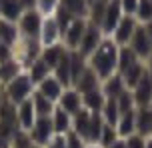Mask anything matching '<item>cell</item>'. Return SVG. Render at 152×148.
Returning <instances> with one entry per match:
<instances>
[{"label": "cell", "instance_id": "4", "mask_svg": "<svg viewBox=\"0 0 152 148\" xmlns=\"http://www.w3.org/2000/svg\"><path fill=\"white\" fill-rule=\"evenodd\" d=\"M88 26V18L86 16H76L74 20L70 22V26L62 32V40H64V46L68 50H78L80 46V40H82L84 32Z\"/></svg>", "mask_w": 152, "mask_h": 148}, {"label": "cell", "instance_id": "44", "mask_svg": "<svg viewBox=\"0 0 152 148\" xmlns=\"http://www.w3.org/2000/svg\"><path fill=\"white\" fill-rule=\"evenodd\" d=\"M146 148H152V136H148V138H146Z\"/></svg>", "mask_w": 152, "mask_h": 148}, {"label": "cell", "instance_id": "41", "mask_svg": "<svg viewBox=\"0 0 152 148\" xmlns=\"http://www.w3.org/2000/svg\"><path fill=\"white\" fill-rule=\"evenodd\" d=\"M106 148H126V138H122V136H118L114 142H110Z\"/></svg>", "mask_w": 152, "mask_h": 148}, {"label": "cell", "instance_id": "23", "mask_svg": "<svg viewBox=\"0 0 152 148\" xmlns=\"http://www.w3.org/2000/svg\"><path fill=\"white\" fill-rule=\"evenodd\" d=\"M104 102H106V96H104V92L100 88L82 94V106L88 108L90 112H100L102 106H104Z\"/></svg>", "mask_w": 152, "mask_h": 148}, {"label": "cell", "instance_id": "32", "mask_svg": "<svg viewBox=\"0 0 152 148\" xmlns=\"http://www.w3.org/2000/svg\"><path fill=\"white\" fill-rule=\"evenodd\" d=\"M118 138V130H116V126H110L104 122V126H102V132H100V138H98V144L100 148H106L110 142H114Z\"/></svg>", "mask_w": 152, "mask_h": 148}, {"label": "cell", "instance_id": "20", "mask_svg": "<svg viewBox=\"0 0 152 148\" xmlns=\"http://www.w3.org/2000/svg\"><path fill=\"white\" fill-rule=\"evenodd\" d=\"M136 132L142 134L144 138L152 136V114H150V106L136 108Z\"/></svg>", "mask_w": 152, "mask_h": 148}, {"label": "cell", "instance_id": "18", "mask_svg": "<svg viewBox=\"0 0 152 148\" xmlns=\"http://www.w3.org/2000/svg\"><path fill=\"white\" fill-rule=\"evenodd\" d=\"M52 116V126H54V134H66L68 130H72V114L62 110L60 106H56Z\"/></svg>", "mask_w": 152, "mask_h": 148}, {"label": "cell", "instance_id": "43", "mask_svg": "<svg viewBox=\"0 0 152 148\" xmlns=\"http://www.w3.org/2000/svg\"><path fill=\"white\" fill-rule=\"evenodd\" d=\"M146 72H148V76L152 78V54H150V58H148V66H146Z\"/></svg>", "mask_w": 152, "mask_h": 148}, {"label": "cell", "instance_id": "3", "mask_svg": "<svg viewBox=\"0 0 152 148\" xmlns=\"http://www.w3.org/2000/svg\"><path fill=\"white\" fill-rule=\"evenodd\" d=\"M42 22H44L42 14L38 10H34V8H30V10H24L20 14V18H18V30L22 32L26 38H38Z\"/></svg>", "mask_w": 152, "mask_h": 148}, {"label": "cell", "instance_id": "42", "mask_svg": "<svg viewBox=\"0 0 152 148\" xmlns=\"http://www.w3.org/2000/svg\"><path fill=\"white\" fill-rule=\"evenodd\" d=\"M142 26H144V30L148 32V36H150V40H152V20H150V22H146V24H142Z\"/></svg>", "mask_w": 152, "mask_h": 148}, {"label": "cell", "instance_id": "7", "mask_svg": "<svg viewBox=\"0 0 152 148\" xmlns=\"http://www.w3.org/2000/svg\"><path fill=\"white\" fill-rule=\"evenodd\" d=\"M138 20H136V16H132V14H124L120 18V22L116 24V28L112 30V40L118 44V46H126L130 42V38H132V34L136 32L138 28Z\"/></svg>", "mask_w": 152, "mask_h": 148}, {"label": "cell", "instance_id": "13", "mask_svg": "<svg viewBox=\"0 0 152 148\" xmlns=\"http://www.w3.org/2000/svg\"><path fill=\"white\" fill-rule=\"evenodd\" d=\"M72 86H74L80 94L90 92V90H96V88H100V76L92 70L90 66H86V68L80 72V76L74 80V84H72Z\"/></svg>", "mask_w": 152, "mask_h": 148}, {"label": "cell", "instance_id": "25", "mask_svg": "<svg viewBox=\"0 0 152 148\" xmlns=\"http://www.w3.org/2000/svg\"><path fill=\"white\" fill-rule=\"evenodd\" d=\"M64 50H66V46H64V44H58V42H56V44H50V46H42L40 58H42L50 68H54V66L58 64V60L62 58Z\"/></svg>", "mask_w": 152, "mask_h": 148}, {"label": "cell", "instance_id": "14", "mask_svg": "<svg viewBox=\"0 0 152 148\" xmlns=\"http://www.w3.org/2000/svg\"><path fill=\"white\" fill-rule=\"evenodd\" d=\"M90 122H92V112L84 106L72 114V130L76 134H80L86 142H88V134H90Z\"/></svg>", "mask_w": 152, "mask_h": 148}, {"label": "cell", "instance_id": "27", "mask_svg": "<svg viewBox=\"0 0 152 148\" xmlns=\"http://www.w3.org/2000/svg\"><path fill=\"white\" fill-rule=\"evenodd\" d=\"M50 72H52V68H50V66H48V64H46L44 60H42V58L38 56L36 60H32V62H30V68H28V76H30V80L34 82V86H36L38 82H42V80H44V78L48 76Z\"/></svg>", "mask_w": 152, "mask_h": 148}, {"label": "cell", "instance_id": "15", "mask_svg": "<svg viewBox=\"0 0 152 148\" xmlns=\"http://www.w3.org/2000/svg\"><path fill=\"white\" fill-rule=\"evenodd\" d=\"M62 36L60 28H58V22H56V18H44V22H42V28H40V44L42 46H50V44H56L58 38Z\"/></svg>", "mask_w": 152, "mask_h": 148}, {"label": "cell", "instance_id": "31", "mask_svg": "<svg viewBox=\"0 0 152 148\" xmlns=\"http://www.w3.org/2000/svg\"><path fill=\"white\" fill-rule=\"evenodd\" d=\"M136 20L140 24H146L152 20V0H138V6H136Z\"/></svg>", "mask_w": 152, "mask_h": 148}, {"label": "cell", "instance_id": "37", "mask_svg": "<svg viewBox=\"0 0 152 148\" xmlns=\"http://www.w3.org/2000/svg\"><path fill=\"white\" fill-rule=\"evenodd\" d=\"M126 148H146V138L138 132H132L126 136Z\"/></svg>", "mask_w": 152, "mask_h": 148}, {"label": "cell", "instance_id": "47", "mask_svg": "<svg viewBox=\"0 0 152 148\" xmlns=\"http://www.w3.org/2000/svg\"><path fill=\"white\" fill-rule=\"evenodd\" d=\"M86 148H98V146H86Z\"/></svg>", "mask_w": 152, "mask_h": 148}, {"label": "cell", "instance_id": "8", "mask_svg": "<svg viewBox=\"0 0 152 148\" xmlns=\"http://www.w3.org/2000/svg\"><path fill=\"white\" fill-rule=\"evenodd\" d=\"M128 46L138 54L140 60H148V58H150V54H152V40H150V36H148V32L144 30L142 24H138V28H136V32L132 34Z\"/></svg>", "mask_w": 152, "mask_h": 148}, {"label": "cell", "instance_id": "38", "mask_svg": "<svg viewBox=\"0 0 152 148\" xmlns=\"http://www.w3.org/2000/svg\"><path fill=\"white\" fill-rule=\"evenodd\" d=\"M44 148H66V136L64 134H54L44 144Z\"/></svg>", "mask_w": 152, "mask_h": 148}, {"label": "cell", "instance_id": "21", "mask_svg": "<svg viewBox=\"0 0 152 148\" xmlns=\"http://www.w3.org/2000/svg\"><path fill=\"white\" fill-rule=\"evenodd\" d=\"M136 62H140V58H138V54L128 46V44L118 48V68H116L118 74H124L130 66H134Z\"/></svg>", "mask_w": 152, "mask_h": 148}, {"label": "cell", "instance_id": "22", "mask_svg": "<svg viewBox=\"0 0 152 148\" xmlns=\"http://www.w3.org/2000/svg\"><path fill=\"white\" fill-rule=\"evenodd\" d=\"M32 104H34V110H36V116H50L56 108V102H52L50 98H46L44 94H40L38 90L30 94Z\"/></svg>", "mask_w": 152, "mask_h": 148}, {"label": "cell", "instance_id": "35", "mask_svg": "<svg viewBox=\"0 0 152 148\" xmlns=\"http://www.w3.org/2000/svg\"><path fill=\"white\" fill-rule=\"evenodd\" d=\"M64 136H66V148H86V140L74 130H68Z\"/></svg>", "mask_w": 152, "mask_h": 148}, {"label": "cell", "instance_id": "46", "mask_svg": "<svg viewBox=\"0 0 152 148\" xmlns=\"http://www.w3.org/2000/svg\"><path fill=\"white\" fill-rule=\"evenodd\" d=\"M86 2H88V4H92V2H94V0H86Z\"/></svg>", "mask_w": 152, "mask_h": 148}, {"label": "cell", "instance_id": "24", "mask_svg": "<svg viewBox=\"0 0 152 148\" xmlns=\"http://www.w3.org/2000/svg\"><path fill=\"white\" fill-rule=\"evenodd\" d=\"M22 12H24V8L20 0H0V16L2 18L16 22Z\"/></svg>", "mask_w": 152, "mask_h": 148}, {"label": "cell", "instance_id": "12", "mask_svg": "<svg viewBox=\"0 0 152 148\" xmlns=\"http://www.w3.org/2000/svg\"><path fill=\"white\" fill-rule=\"evenodd\" d=\"M58 106L62 110H66L70 114H74L76 110L82 108V94L76 90L74 86H68V88H64L60 94V98H58Z\"/></svg>", "mask_w": 152, "mask_h": 148}, {"label": "cell", "instance_id": "34", "mask_svg": "<svg viewBox=\"0 0 152 148\" xmlns=\"http://www.w3.org/2000/svg\"><path fill=\"white\" fill-rule=\"evenodd\" d=\"M54 18H56V22H58V28H60V32H64V30L70 26V22L76 18V16L72 14V12H68L66 8L60 6L58 10H56V16H54Z\"/></svg>", "mask_w": 152, "mask_h": 148}, {"label": "cell", "instance_id": "11", "mask_svg": "<svg viewBox=\"0 0 152 148\" xmlns=\"http://www.w3.org/2000/svg\"><path fill=\"white\" fill-rule=\"evenodd\" d=\"M16 116H18V126L20 130H30L34 120H36V110H34V104H32V98H26L20 104H16Z\"/></svg>", "mask_w": 152, "mask_h": 148}, {"label": "cell", "instance_id": "10", "mask_svg": "<svg viewBox=\"0 0 152 148\" xmlns=\"http://www.w3.org/2000/svg\"><path fill=\"white\" fill-rule=\"evenodd\" d=\"M124 16L122 12V6H120V0H108V6H106V12L102 16V22H100V28L104 34H112V30L116 28V24L120 22V18Z\"/></svg>", "mask_w": 152, "mask_h": 148}, {"label": "cell", "instance_id": "17", "mask_svg": "<svg viewBox=\"0 0 152 148\" xmlns=\"http://www.w3.org/2000/svg\"><path fill=\"white\" fill-rule=\"evenodd\" d=\"M116 130H118V136L126 138L132 132H136V108H130L126 112H122L118 122H116Z\"/></svg>", "mask_w": 152, "mask_h": 148}, {"label": "cell", "instance_id": "36", "mask_svg": "<svg viewBox=\"0 0 152 148\" xmlns=\"http://www.w3.org/2000/svg\"><path fill=\"white\" fill-rule=\"evenodd\" d=\"M60 0H36V6L40 14H52Z\"/></svg>", "mask_w": 152, "mask_h": 148}, {"label": "cell", "instance_id": "40", "mask_svg": "<svg viewBox=\"0 0 152 148\" xmlns=\"http://www.w3.org/2000/svg\"><path fill=\"white\" fill-rule=\"evenodd\" d=\"M120 6H122V12L124 14H132L136 12V6H138V0H120Z\"/></svg>", "mask_w": 152, "mask_h": 148}, {"label": "cell", "instance_id": "30", "mask_svg": "<svg viewBox=\"0 0 152 148\" xmlns=\"http://www.w3.org/2000/svg\"><path fill=\"white\" fill-rule=\"evenodd\" d=\"M60 6L72 12L74 16H86L88 18V2L86 0H60Z\"/></svg>", "mask_w": 152, "mask_h": 148}, {"label": "cell", "instance_id": "19", "mask_svg": "<svg viewBox=\"0 0 152 148\" xmlns=\"http://www.w3.org/2000/svg\"><path fill=\"white\" fill-rule=\"evenodd\" d=\"M100 90L104 92V96H106V98H116L122 90H126V84H124L122 74L114 72L112 76L104 78V82H102V88H100Z\"/></svg>", "mask_w": 152, "mask_h": 148}, {"label": "cell", "instance_id": "26", "mask_svg": "<svg viewBox=\"0 0 152 148\" xmlns=\"http://www.w3.org/2000/svg\"><path fill=\"white\" fill-rule=\"evenodd\" d=\"M0 42H4L8 46H12L14 42H18V28H16V22L12 20H6L0 16Z\"/></svg>", "mask_w": 152, "mask_h": 148}, {"label": "cell", "instance_id": "45", "mask_svg": "<svg viewBox=\"0 0 152 148\" xmlns=\"http://www.w3.org/2000/svg\"><path fill=\"white\" fill-rule=\"evenodd\" d=\"M30 148H44V146H38V144H32Z\"/></svg>", "mask_w": 152, "mask_h": 148}, {"label": "cell", "instance_id": "5", "mask_svg": "<svg viewBox=\"0 0 152 148\" xmlns=\"http://www.w3.org/2000/svg\"><path fill=\"white\" fill-rule=\"evenodd\" d=\"M32 144L44 146L46 142L54 136V126H52V116H36L32 128L28 130Z\"/></svg>", "mask_w": 152, "mask_h": 148}, {"label": "cell", "instance_id": "33", "mask_svg": "<svg viewBox=\"0 0 152 148\" xmlns=\"http://www.w3.org/2000/svg\"><path fill=\"white\" fill-rule=\"evenodd\" d=\"M116 102H118V110H120V114L136 106V104H134V96H132V90H130V88L122 90V92L116 96Z\"/></svg>", "mask_w": 152, "mask_h": 148}, {"label": "cell", "instance_id": "28", "mask_svg": "<svg viewBox=\"0 0 152 148\" xmlns=\"http://www.w3.org/2000/svg\"><path fill=\"white\" fill-rule=\"evenodd\" d=\"M100 114H102V118H104L106 124L116 126L118 118H120V110H118V102H116V98H106L104 106H102V110H100Z\"/></svg>", "mask_w": 152, "mask_h": 148}, {"label": "cell", "instance_id": "1", "mask_svg": "<svg viewBox=\"0 0 152 148\" xmlns=\"http://www.w3.org/2000/svg\"><path fill=\"white\" fill-rule=\"evenodd\" d=\"M118 48L120 46L112 38H104L96 46V50L86 58L88 66L100 76V80L112 76L116 72V68H118Z\"/></svg>", "mask_w": 152, "mask_h": 148}, {"label": "cell", "instance_id": "9", "mask_svg": "<svg viewBox=\"0 0 152 148\" xmlns=\"http://www.w3.org/2000/svg\"><path fill=\"white\" fill-rule=\"evenodd\" d=\"M132 96H134L136 108L152 106V78L148 76V72H144L142 78L136 82V86L132 88Z\"/></svg>", "mask_w": 152, "mask_h": 148}, {"label": "cell", "instance_id": "29", "mask_svg": "<svg viewBox=\"0 0 152 148\" xmlns=\"http://www.w3.org/2000/svg\"><path fill=\"white\" fill-rule=\"evenodd\" d=\"M144 72H146V66L142 64V60H140V62H136L134 66H130L128 70H126L124 74H122V78H124V84H126V88H130V90H132V88L136 86V82L140 80V78H142V74H144Z\"/></svg>", "mask_w": 152, "mask_h": 148}, {"label": "cell", "instance_id": "6", "mask_svg": "<svg viewBox=\"0 0 152 148\" xmlns=\"http://www.w3.org/2000/svg\"><path fill=\"white\" fill-rule=\"evenodd\" d=\"M104 40V32L100 28L98 24H94L88 20V26H86V32H84L82 40H80V46H78V52L84 56V58H88V56L96 50L100 42Z\"/></svg>", "mask_w": 152, "mask_h": 148}, {"label": "cell", "instance_id": "39", "mask_svg": "<svg viewBox=\"0 0 152 148\" xmlns=\"http://www.w3.org/2000/svg\"><path fill=\"white\" fill-rule=\"evenodd\" d=\"M12 56H14V50H10V46H8V44L0 42V64L12 60Z\"/></svg>", "mask_w": 152, "mask_h": 148}, {"label": "cell", "instance_id": "16", "mask_svg": "<svg viewBox=\"0 0 152 148\" xmlns=\"http://www.w3.org/2000/svg\"><path fill=\"white\" fill-rule=\"evenodd\" d=\"M38 92L40 94H44L46 98H50V100L52 102H58V98H60V94H62V90H64V86L60 84V82H58V78L54 76H50V74H48V76L44 78V80H42V82H38Z\"/></svg>", "mask_w": 152, "mask_h": 148}, {"label": "cell", "instance_id": "48", "mask_svg": "<svg viewBox=\"0 0 152 148\" xmlns=\"http://www.w3.org/2000/svg\"><path fill=\"white\" fill-rule=\"evenodd\" d=\"M2 100H4V98H2V94H0V102H2Z\"/></svg>", "mask_w": 152, "mask_h": 148}, {"label": "cell", "instance_id": "2", "mask_svg": "<svg viewBox=\"0 0 152 148\" xmlns=\"http://www.w3.org/2000/svg\"><path fill=\"white\" fill-rule=\"evenodd\" d=\"M34 92V82L30 80L28 72H18L12 80L6 82V98L14 104H20L22 100L30 98Z\"/></svg>", "mask_w": 152, "mask_h": 148}]
</instances>
